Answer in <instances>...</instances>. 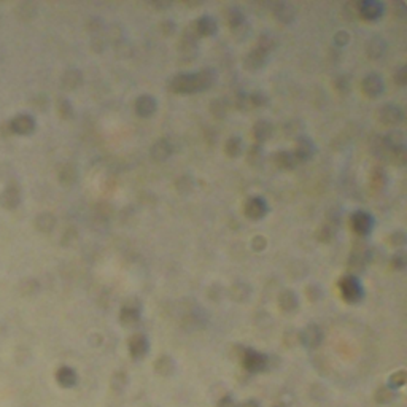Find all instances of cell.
Masks as SVG:
<instances>
[{"label":"cell","instance_id":"cell-29","mask_svg":"<svg viewBox=\"0 0 407 407\" xmlns=\"http://www.w3.org/2000/svg\"><path fill=\"white\" fill-rule=\"evenodd\" d=\"M371 182L375 188H379V190H382V188H385L387 183H388V175H387V172L383 170V169H374L372 172V177H371Z\"/></svg>","mask_w":407,"mask_h":407},{"label":"cell","instance_id":"cell-32","mask_svg":"<svg viewBox=\"0 0 407 407\" xmlns=\"http://www.w3.org/2000/svg\"><path fill=\"white\" fill-rule=\"evenodd\" d=\"M234 103L239 110H250L252 105H250V94L245 93V91H240L236 99H234Z\"/></svg>","mask_w":407,"mask_h":407},{"label":"cell","instance_id":"cell-8","mask_svg":"<svg viewBox=\"0 0 407 407\" xmlns=\"http://www.w3.org/2000/svg\"><path fill=\"white\" fill-rule=\"evenodd\" d=\"M361 88L369 97H379L385 91V81L379 73H367L361 81Z\"/></svg>","mask_w":407,"mask_h":407},{"label":"cell","instance_id":"cell-22","mask_svg":"<svg viewBox=\"0 0 407 407\" xmlns=\"http://www.w3.org/2000/svg\"><path fill=\"white\" fill-rule=\"evenodd\" d=\"M224 150L228 156L231 157H239L244 154V150H245V143L244 140L239 137V135H232L228 140H226V145H224Z\"/></svg>","mask_w":407,"mask_h":407},{"label":"cell","instance_id":"cell-10","mask_svg":"<svg viewBox=\"0 0 407 407\" xmlns=\"http://www.w3.org/2000/svg\"><path fill=\"white\" fill-rule=\"evenodd\" d=\"M157 110V101L153 96L143 94L139 96L137 101H135V113L140 118H152Z\"/></svg>","mask_w":407,"mask_h":407},{"label":"cell","instance_id":"cell-40","mask_svg":"<svg viewBox=\"0 0 407 407\" xmlns=\"http://www.w3.org/2000/svg\"><path fill=\"white\" fill-rule=\"evenodd\" d=\"M393 399H395V395L390 388H382L379 391V395H377V401L379 403H390L393 401Z\"/></svg>","mask_w":407,"mask_h":407},{"label":"cell","instance_id":"cell-36","mask_svg":"<svg viewBox=\"0 0 407 407\" xmlns=\"http://www.w3.org/2000/svg\"><path fill=\"white\" fill-rule=\"evenodd\" d=\"M305 291H307V296L310 298L312 301H318V299L323 298V288H321L318 283L308 285Z\"/></svg>","mask_w":407,"mask_h":407},{"label":"cell","instance_id":"cell-6","mask_svg":"<svg viewBox=\"0 0 407 407\" xmlns=\"http://www.w3.org/2000/svg\"><path fill=\"white\" fill-rule=\"evenodd\" d=\"M296 145H295V150H293V154L298 159V162H305V161H310L312 157L315 156L316 153V145L315 142L308 137V135H298L296 137Z\"/></svg>","mask_w":407,"mask_h":407},{"label":"cell","instance_id":"cell-24","mask_svg":"<svg viewBox=\"0 0 407 407\" xmlns=\"http://www.w3.org/2000/svg\"><path fill=\"white\" fill-rule=\"evenodd\" d=\"M264 148H262L261 143H254V145L250 147V150H248V153H247V161L250 165H253V167H259V165H262V162H264Z\"/></svg>","mask_w":407,"mask_h":407},{"label":"cell","instance_id":"cell-5","mask_svg":"<svg viewBox=\"0 0 407 407\" xmlns=\"http://www.w3.org/2000/svg\"><path fill=\"white\" fill-rule=\"evenodd\" d=\"M244 212H245L248 220L258 221V220H262V218L267 215L269 204L264 198H261V196H252V198L247 199V202H245Z\"/></svg>","mask_w":407,"mask_h":407},{"label":"cell","instance_id":"cell-12","mask_svg":"<svg viewBox=\"0 0 407 407\" xmlns=\"http://www.w3.org/2000/svg\"><path fill=\"white\" fill-rule=\"evenodd\" d=\"M267 59H269V54L262 52L258 48H253V50L248 51V54L244 57V67L250 72L261 70L262 67H266Z\"/></svg>","mask_w":407,"mask_h":407},{"label":"cell","instance_id":"cell-25","mask_svg":"<svg viewBox=\"0 0 407 407\" xmlns=\"http://www.w3.org/2000/svg\"><path fill=\"white\" fill-rule=\"evenodd\" d=\"M250 293H252V288H250V285H248L247 282H236L234 285L231 286V290H229L231 298L234 299V301H239V303L245 301L248 296H250Z\"/></svg>","mask_w":407,"mask_h":407},{"label":"cell","instance_id":"cell-4","mask_svg":"<svg viewBox=\"0 0 407 407\" xmlns=\"http://www.w3.org/2000/svg\"><path fill=\"white\" fill-rule=\"evenodd\" d=\"M244 366L248 372H262L269 366V356L261 352H256L253 349H245L242 355Z\"/></svg>","mask_w":407,"mask_h":407},{"label":"cell","instance_id":"cell-35","mask_svg":"<svg viewBox=\"0 0 407 407\" xmlns=\"http://www.w3.org/2000/svg\"><path fill=\"white\" fill-rule=\"evenodd\" d=\"M333 42H334L336 47L344 48L345 45H349V42H350V34L347 32V31H337V32L334 34Z\"/></svg>","mask_w":407,"mask_h":407},{"label":"cell","instance_id":"cell-1","mask_svg":"<svg viewBox=\"0 0 407 407\" xmlns=\"http://www.w3.org/2000/svg\"><path fill=\"white\" fill-rule=\"evenodd\" d=\"M216 81V72L213 69H201L198 72H182L173 75L170 80V89L177 94H198L210 89Z\"/></svg>","mask_w":407,"mask_h":407},{"label":"cell","instance_id":"cell-21","mask_svg":"<svg viewBox=\"0 0 407 407\" xmlns=\"http://www.w3.org/2000/svg\"><path fill=\"white\" fill-rule=\"evenodd\" d=\"M119 321L123 326L132 328L140 321V308L134 305H126L123 307L121 313H119Z\"/></svg>","mask_w":407,"mask_h":407},{"label":"cell","instance_id":"cell-2","mask_svg":"<svg viewBox=\"0 0 407 407\" xmlns=\"http://www.w3.org/2000/svg\"><path fill=\"white\" fill-rule=\"evenodd\" d=\"M339 288H341L342 298L350 304H358L364 299V286L359 282V278L355 274H347L341 278L339 282Z\"/></svg>","mask_w":407,"mask_h":407},{"label":"cell","instance_id":"cell-7","mask_svg":"<svg viewBox=\"0 0 407 407\" xmlns=\"http://www.w3.org/2000/svg\"><path fill=\"white\" fill-rule=\"evenodd\" d=\"M356 10L359 13V16H363L367 21H375L380 19L385 13V5L379 0H361L356 5Z\"/></svg>","mask_w":407,"mask_h":407},{"label":"cell","instance_id":"cell-3","mask_svg":"<svg viewBox=\"0 0 407 407\" xmlns=\"http://www.w3.org/2000/svg\"><path fill=\"white\" fill-rule=\"evenodd\" d=\"M350 223H352V228L353 231L356 232L359 236H369L371 232L374 231L375 228V220L374 216L366 212V210H355V212L352 213L350 216Z\"/></svg>","mask_w":407,"mask_h":407},{"label":"cell","instance_id":"cell-18","mask_svg":"<svg viewBox=\"0 0 407 407\" xmlns=\"http://www.w3.org/2000/svg\"><path fill=\"white\" fill-rule=\"evenodd\" d=\"M366 52L371 59L382 57L387 52V42L379 35L372 37V39H369L366 43Z\"/></svg>","mask_w":407,"mask_h":407},{"label":"cell","instance_id":"cell-14","mask_svg":"<svg viewBox=\"0 0 407 407\" xmlns=\"http://www.w3.org/2000/svg\"><path fill=\"white\" fill-rule=\"evenodd\" d=\"M193 26L196 29V32L199 34V37L215 35L218 31V22L213 16H210V14H204V16H201L198 21L193 22Z\"/></svg>","mask_w":407,"mask_h":407},{"label":"cell","instance_id":"cell-26","mask_svg":"<svg viewBox=\"0 0 407 407\" xmlns=\"http://www.w3.org/2000/svg\"><path fill=\"white\" fill-rule=\"evenodd\" d=\"M228 22H229L231 29H236L239 26H242L244 22H247L242 8H239V6H231L228 10Z\"/></svg>","mask_w":407,"mask_h":407},{"label":"cell","instance_id":"cell-34","mask_svg":"<svg viewBox=\"0 0 407 407\" xmlns=\"http://www.w3.org/2000/svg\"><path fill=\"white\" fill-rule=\"evenodd\" d=\"M194 188V180L191 177H180V180L177 182V190L178 193H190L193 191Z\"/></svg>","mask_w":407,"mask_h":407},{"label":"cell","instance_id":"cell-28","mask_svg":"<svg viewBox=\"0 0 407 407\" xmlns=\"http://www.w3.org/2000/svg\"><path fill=\"white\" fill-rule=\"evenodd\" d=\"M173 369H175V361H173L170 356H161L159 359L156 361V371L162 374V375H169L173 372Z\"/></svg>","mask_w":407,"mask_h":407},{"label":"cell","instance_id":"cell-31","mask_svg":"<svg viewBox=\"0 0 407 407\" xmlns=\"http://www.w3.org/2000/svg\"><path fill=\"white\" fill-rule=\"evenodd\" d=\"M334 224H323L321 228H318L316 231V239H320L321 242H328V240L334 236Z\"/></svg>","mask_w":407,"mask_h":407},{"label":"cell","instance_id":"cell-13","mask_svg":"<svg viewBox=\"0 0 407 407\" xmlns=\"http://www.w3.org/2000/svg\"><path fill=\"white\" fill-rule=\"evenodd\" d=\"M172 153H173L172 143L167 139L156 140L152 145V148H150V154H152V157L157 162H164L165 159H169Z\"/></svg>","mask_w":407,"mask_h":407},{"label":"cell","instance_id":"cell-23","mask_svg":"<svg viewBox=\"0 0 407 407\" xmlns=\"http://www.w3.org/2000/svg\"><path fill=\"white\" fill-rule=\"evenodd\" d=\"M277 37L272 34V32H269V31H264L261 35H259V39H258V50H261L262 52H266V54H270L275 48H277Z\"/></svg>","mask_w":407,"mask_h":407},{"label":"cell","instance_id":"cell-37","mask_svg":"<svg viewBox=\"0 0 407 407\" xmlns=\"http://www.w3.org/2000/svg\"><path fill=\"white\" fill-rule=\"evenodd\" d=\"M406 382V372L404 371H399L396 374H393L390 377V388H398V387H403Z\"/></svg>","mask_w":407,"mask_h":407},{"label":"cell","instance_id":"cell-27","mask_svg":"<svg viewBox=\"0 0 407 407\" xmlns=\"http://www.w3.org/2000/svg\"><path fill=\"white\" fill-rule=\"evenodd\" d=\"M228 108H229V102L226 99H213L212 103H210V111H212V115L216 116V118H224L226 113H228Z\"/></svg>","mask_w":407,"mask_h":407},{"label":"cell","instance_id":"cell-17","mask_svg":"<svg viewBox=\"0 0 407 407\" xmlns=\"http://www.w3.org/2000/svg\"><path fill=\"white\" fill-rule=\"evenodd\" d=\"M274 131H275V127L274 124L267 121V119H259V121H256L254 126H253V135H254V139H256V143H264L267 142L270 137L274 135Z\"/></svg>","mask_w":407,"mask_h":407},{"label":"cell","instance_id":"cell-43","mask_svg":"<svg viewBox=\"0 0 407 407\" xmlns=\"http://www.w3.org/2000/svg\"><path fill=\"white\" fill-rule=\"evenodd\" d=\"M175 22L173 21H162V31H164V34H167V35H170V34H173L175 32Z\"/></svg>","mask_w":407,"mask_h":407},{"label":"cell","instance_id":"cell-39","mask_svg":"<svg viewBox=\"0 0 407 407\" xmlns=\"http://www.w3.org/2000/svg\"><path fill=\"white\" fill-rule=\"evenodd\" d=\"M391 266L395 269H404L406 267V254L403 252L395 253L391 256Z\"/></svg>","mask_w":407,"mask_h":407},{"label":"cell","instance_id":"cell-38","mask_svg":"<svg viewBox=\"0 0 407 407\" xmlns=\"http://www.w3.org/2000/svg\"><path fill=\"white\" fill-rule=\"evenodd\" d=\"M267 247V239L264 236H254L252 239V248L254 252H262Z\"/></svg>","mask_w":407,"mask_h":407},{"label":"cell","instance_id":"cell-9","mask_svg":"<svg viewBox=\"0 0 407 407\" xmlns=\"http://www.w3.org/2000/svg\"><path fill=\"white\" fill-rule=\"evenodd\" d=\"M379 115H380V121L387 126H396L404 119V111L396 103H385L380 108Z\"/></svg>","mask_w":407,"mask_h":407},{"label":"cell","instance_id":"cell-19","mask_svg":"<svg viewBox=\"0 0 407 407\" xmlns=\"http://www.w3.org/2000/svg\"><path fill=\"white\" fill-rule=\"evenodd\" d=\"M274 161L277 164V167L282 170H293V169H296L299 164L295 154H293V152H286V150L277 152L274 156Z\"/></svg>","mask_w":407,"mask_h":407},{"label":"cell","instance_id":"cell-45","mask_svg":"<svg viewBox=\"0 0 407 407\" xmlns=\"http://www.w3.org/2000/svg\"><path fill=\"white\" fill-rule=\"evenodd\" d=\"M244 407H258V406H256L254 403H247V404H245Z\"/></svg>","mask_w":407,"mask_h":407},{"label":"cell","instance_id":"cell-16","mask_svg":"<svg viewBox=\"0 0 407 407\" xmlns=\"http://www.w3.org/2000/svg\"><path fill=\"white\" fill-rule=\"evenodd\" d=\"M274 16L280 22H283V24H290L296 18L295 5L290 2H277L274 5Z\"/></svg>","mask_w":407,"mask_h":407},{"label":"cell","instance_id":"cell-30","mask_svg":"<svg viewBox=\"0 0 407 407\" xmlns=\"http://www.w3.org/2000/svg\"><path fill=\"white\" fill-rule=\"evenodd\" d=\"M250 105L252 108H261L269 105V97L264 91H256L253 94H250Z\"/></svg>","mask_w":407,"mask_h":407},{"label":"cell","instance_id":"cell-44","mask_svg":"<svg viewBox=\"0 0 407 407\" xmlns=\"http://www.w3.org/2000/svg\"><path fill=\"white\" fill-rule=\"evenodd\" d=\"M218 407H237V404H236V401L232 398H229V396H226V398H223L221 401H220V404H218Z\"/></svg>","mask_w":407,"mask_h":407},{"label":"cell","instance_id":"cell-41","mask_svg":"<svg viewBox=\"0 0 407 407\" xmlns=\"http://www.w3.org/2000/svg\"><path fill=\"white\" fill-rule=\"evenodd\" d=\"M390 242L393 245H403L406 242V234L404 231H395L393 234L390 236Z\"/></svg>","mask_w":407,"mask_h":407},{"label":"cell","instance_id":"cell-42","mask_svg":"<svg viewBox=\"0 0 407 407\" xmlns=\"http://www.w3.org/2000/svg\"><path fill=\"white\" fill-rule=\"evenodd\" d=\"M395 81L399 86H406V65H401L395 73Z\"/></svg>","mask_w":407,"mask_h":407},{"label":"cell","instance_id":"cell-33","mask_svg":"<svg viewBox=\"0 0 407 407\" xmlns=\"http://www.w3.org/2000/svg\"><path fill=\"white\" fill-rule=\"evenodd\" d=\"M336 88L339 93H349L352 89V78L350 75H341L336 80Z\"/></svg>","mask_w":407,"mask_h":407},{"label":"cell","instance_id":"cell-20","mask_svg":"<svg viewBox=\"0 0 407 407\" xmlns=\"http://www.w3.org/2000/svg\"><path fill=\"white\" fill-rule=\"evenodd\" d=\"M278 304H280V308L285 312H295L299 307V298L295 291L285 290L278 296Z\"/></svg>","mask_w":407,"mask_h":407},{"label":"cell","instance_id":"cell-11","mask_svg":"<svg viewBox=\"0 0 407 407\" xmlns=\"http://www.w3.org/2000/svg\"><path fill=\"white\" fill-rule=\"evenodd\" d=\"M299 341L303 342L307 349H316L323 341V331L316 325H308L301 331Z\"/></svg>","mask_w":407,"mask_h":407},{"label":"cell","instance_id":"cell-15","mask_svg":"<svg viewBox=\"0 0 407 407\" xmlns=\"http://www.w3.org/2000/svg\"><path fill=\"white\" fill-rule=\"evenodd\" d=\"M129 352H131L134 359L145 358L147 353L150 352V342H148L147 336H143V334L134 336L129 341Z\"/></svg>","mask_w":407,"mask_h":407}]
</instances>
